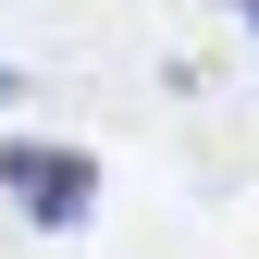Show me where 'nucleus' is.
<instances>
[{"mask_svg":"<svg viewBox=\"0 0 259 259\" xmlns=\"http://www.w3.org/2000/svg\"><path fill=\"white\" fill-rule=\"evenodd\" d=\"M0 99H13V62H0Z\"/></svg>","mask_w":259,"mask_h":259,"instance_id":"f03ea898","label":"nucleus"},{"mask_svg":"<svg viewBox=\"0 0 259 259\" xmlns=\"http://www.w3.org/2000/svg\"><path fill=\"white\" fill-rule=\"evenodd\" d=\"M235 13H247V25H259V0H235Z\"/></svg>","mask_w":259,"mask_h":259,"instance_id":"7ed1b4c3","label":"nucleus"},{"mask_svg":"<svg viewBox=\"0 0 259 259\" xmlns=\"http://www.w3.org/2000/svg\"><path fill=\"white\" fill-rule=\"evenodd\" d=\"M0 198H13L25 222H50V235H74V222L99 210V173H87V148H37V136H13V148H0Z\"/></svg>","mask_w":259,"mask_h":259,"instance_id":"f257e3e1","label":"nucleus"}]
</instances>
